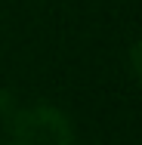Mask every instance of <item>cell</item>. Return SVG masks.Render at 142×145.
<instances>
[{"label": "cell", "mask_w": 142, "mask_h": 145, "mask_svg": "<svg viewBox=\"0 0 142 145\" xmlns=\"http://www.w3.org/2000/svg\"><path fill=\"white\" fill-rule=\"evenodd\" d=\"M12 145H74L71 123L50 105L19 111L12 120Z\"/></svg>", "instance_id": "1"}, {"label": "cell", "mask_w": 142, "mask_h": 145, "mask_svg": "<svg viewBox=\"0 0 142 145\" xmlns=\"http://www.w3.org/2000/svg\"><path fill=\"white\" fill-rule=\"evenodd\" d=\"M130 62H133V71H136V77L142 80V40L133 46V53H130Z\"/></svg>", "instance_id": "2"}]
</instances>
